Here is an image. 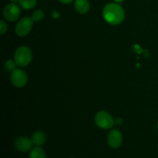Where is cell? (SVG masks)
<instances>
[{"instance_id":"obj_1","label":"cell","mask_w":158,"mask_h":158,"mask_svg":"<svg viewBox=\"0 0 158 158\" xmlns=\"http://www.w3.org/2000/svg\"><path fill=\"white\" fill-rule=\"evenodd\" d=\"M103 16L106 23L115 26L121 23L124 19V10L117 3H109L103 8Z\"/></svg>"},{"instance_id":"obj_2","label":"cell","mask_w":158,"mask_h":158,"mask_svg":"<svg viewBox=\"0 0 158 158\" xmlns=\"http://www.w3.org/2000/svg\"><path fill=\"white\" fill-rule=\"evenodd\" d=\"M32 59V53L28 46H23L17 48L14 54V60L17 66L24 67L31 63Z\"/></svg>"},{"instance_id":"obj_3","label":"cell","mask_w":158,"mask_h":158,"mask_svg":"<svg viewBox=\"0 0 158 158\" xmlns=\"http://www.w3.org/2000/svg\"><path fill=\"white\" fill-rule=\"evenodd\" d=\"M95 123L98 127L104 130L110 129L114 124L113 117L106 111H100L97 113L95 117Z\"/></svg>"},{"instance_id":"obj_4","label":"cell","mask_w":158,"mask_h":158,"mask_svg":"<svg viewBox=\"0 0 158 158\" xmlns=\"http://www.w3.org/2000/svg\"><path fill=\"white\" fill-rule=\"evenodd\" d=\"M33 20L29 17H23L15 26V33L19 36H26L31 32L33 26Z\"/></svg>"},{"instance_id":"obj_5","label":"cell","mask_w":158,"mask_h":158,"mask_svg":"<svg viewBox=\"0 0 158 158\" xmlns=\"http://www.w3.org/2000/svg\"><path fill=\"white\" fill-rule=\"evenodd\" d=\"M10 80L12 85L15 87H23L26 84L28 76L24 70L21 69H15L12 70L10 76Z\"/></svg>"},{"instance_id":"obj_6","label":"cell","mask_w":158,"mask_h":158,"mask_svg":"<svg viewBox=\"0 0 158 158\" xmlns=\"http://www.w3.org/2000/svg\"><path fill=\"white\" fill-rule=\"evenodd\" d=\"M3 15L5 19L9 22L18 19L20 15V9L15 3H10L5 6L3 9Z\"/></svg>"},{"instance_id":"obj_7","label":"cell","mask_w":158,"mask_h":158,"mask_svg":"<svg viewBox=\"0 0 158 158\" xmlns=\"http://www.w3.org/2000/svg\"><path fill=\"white\" fill-rule=\"evenodd\" d=\"M107 142L110 148H114V149L120 148L123 142V135H122L121 132L118 130H112L109 133Z\"/></svg>"},{"instance_id":"obj_8","label":"cell","mask_w":158,"mask_h":158,"mask_svg":"<svg viewBox=\"0 0 158 158\" xmlns=\"http://www.w3.org/2000/svg\"><path fill=\"white\" fill-rule=\"evenodd\" d=\"M32 140L26 137H20L15 141V147L18 151L21 152H27L32 148Z\"/></svg>"},{"instance_id":"obj_9","label":"cell","mask_w":158,"mask_h":158,"mask_svg":"<svg viewBox=\"0 0 158 158\" xmlns=\"http://www.w3.org/2000/svg\"><path fill=\"white\" fill-rule=\"evenodd\" d=\"M74 7L80 14H85L89 10L90 5L88 0H75Z\"/></svg>"},{"instance_id":"obj_10","label":"cell","mask_w":158,"mask_h":158,"mask_svg":"<svg viewBox=\"0 0 158 158\" xmlns=\"http://www.w3.org/2000/svg\"><path fill=\"white\" fill-rule=\"evenodd\" d=\"M46 140V135L42 131H35V133L33 134L32 137V140L33 144H35V146H39L41 147L43 146V144L45 143Z\"/></svg>"},{"instance_id":"obj_11","label":"cell","mask_w":158,"mask_h":158,"mask_svg":"<svg viewBox=\"0 0 158 158\" xmlns=\"http://www.w3.org/2000/svg\"><path fill=\"white\" fill-rule=\"evenodd\" d=\"M29 158H46V153L41 147L36 146L31 149Z\"/></svg>"},{"instance_id":"obj_12","label":"cell","mask_w":158,"mask_h":158,"mask_svg":"<svg viewBox=\"0 0 158 158\" xmlns=\"http://www.w3.org/2000/svg\"><path fill=\"white\" fill-rule=\"evenodd\" d=\"M19 3L23 9L29 10L33 9L36 6L37 0H20Z\"/></svg>"},{"instance_id":"obj_13","label":"cell","mask_w":158,"mask_h":158,"mask_svg":"<svg viewBox=\"0 0 158 158\" xmlns=\"http://www.w3.org/2000/svg\"><path fill=\"white\" fill-rule=\"evenodd\" d=\"M44 17V13L42 10L38 9V10H35V12L32 13V19L34 22H39Z\"/></svg>"},{"instance_id":"obj_14","label":"cell","mask_w":158,"mask_h":158,"mask_svg":"<svg viewBox=\"0 0 158 158\" xmlns=\"http://www.w3.org/2000/svg\"><path fill=\"white\" fill-rule=\"evenodd\" d=\"M16 65V63L12 62V60H9L6 63V68L7 70H12V69H15V66Z\"/></svg>"},{"instance_id":"obj_15","label":"cell","mask_w":158,"mask_h":158,"mask_svg":"<svg viewBox=\"0 0 158 158\" xmlns=\"http://www.w3.org/2000/svg\"><path fill=\"white\" fill-rule=\"evenodd\" d=\"M7 24H6L4 21H2V20L0 21V33H1L2 35H3V34L7 31Z\"/></svg>"},{"instance_id":"obj_16","label":"cell","mask_w":158,"mask_h":158,"mask_svg":"<svg viewBox=\"0 0 158 158\" xmlns=\"http://www.w3.org/2000/svg\"><path fill=\"white\" fill-rule=\"evenodd\" d=\"M58 1L62 3H64V4H69V3L72 2L73 0H58Z\"/></svg>"},{"instance_id":"obj_17","label":"cell","mask_w":158,"mask_h":158,"mask_svg":"<svg viewBox=\"0 0 158 158\" xmlns=\"http://www.w3.org/2000/svg\"><path fill=\"white\" fill-rule=\"evenodd\" d=\"M20 0H11V2H12V3H15L16 4L17 2H19Z\"/></svg>"},{"instance_id":"obj_18","label":"cell","mask_w":158,"mask_h":158,"mask_svg":"<svg viewBox=\"0 0 158 158\" xmlns=\"http://www.w3.org/2000/svg\"><path fill=\"white\" fill-rule=\"evenodd\" d=\"M115 2H123V0H114Z\"/></svg>"},{"instance_id":"obj_19","label":"cell","mask_w":158,"mask_h":158,"mask_svg":"<svg viewBox=\"0 0 158 158\" xmlns=\"http://www.w3.org/2000/svg\"><path fill=\"white\" fill-rule=\"evenodd\" d=\"M157 129H158V123H157Z\"/></svg>"}]
</instances>
